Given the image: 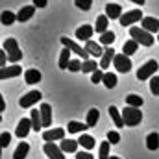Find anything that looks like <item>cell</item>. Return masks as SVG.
<instances>
[{
    "mask_svg": "<svg viewBox=\"0 0 159 159\" xmlns=\"http://www.w3.org/2000/svg\"><path fill=\"white\" fill-rule=\"evenodd\" d=\"M150 93L154 96H159V76H154L150 80Z\"/></svg>",
    "mask_w": 159,
    "mask_h": 159,
    "instance_id": "74e56055",
    "label": "cell"
},
{
    "mask_svg": "<svg viewBox=\"0 0 159 159\" xmlns=\"http://www.w3.org/2000/svg\"><path fill=\"white\" fill-rule=\"evenodd\" d=\"M39 111H41V119H43V128L50 126L52 124V107L48 104H41Z\"/></svg>",
    "mask_w": 159,
    "mask_h": 159,
    "instance_id": "ffe728a7",
    "label": "cell"
},
{
    "mask_svg": "<svg viewBox=\"0 0 159 159\" xmlns=\"http://www.w3.org/2000/svg\"><path fill=\"white\" fill-rule=\"evenodd\" d=\"M157 69H159V65H157V61H156V59L146 61V63L137 70V80H141V81H143V80H152Z\"/></svg>",
    "mask_w": 159,
    "mask_h": 159,
    "instance_id": "277c9868",
    "label": "cell"
},
{
    "mask_svg": "<svg viewBox=\"0 0 159 159\" xmlns=\"http://www.w3.org/2000/svg\"><path fill=\"white\" fill-rule=\"evenodd\" d=\"M4 109H6V104H4V100L0 98V111H4Z\"/></svg>",
    "mask_w": 159,
    "mask_h": 159,
    "instance_id": "7dc6e473",
    "label": "cell"
},
{
    "mask_svg": "<svg viewBox=\"0 0 159 159\" xmlns=\"http://www.w3.org/2000/svg\"><path fill=\"white\" fill-rule=\"evenodd\" d=\"M93 34H94V26H91V24H83V26H80L78 30H76V37L80 41H85V43L91 41Z\"/></svg>",
    "mask_w": 159,
    "mask_h": 159,
    "instance_id": "5bb4252c",
    "label": "cell"
},
{
    "mask_svg": "<svg viewBox=\"0 0 159 159\" xmlns=\"http://www.w3.org/2000/svg\"><path fill=\"white\" fill-rule=\"evenodd\" d=\"M157 41H159V34H157Z\"/></svg>",
    "mask_w": 159,
    "mask_h": 159,
    "instance_id": "681fc988",
    "label": "cell"
},
{
    "mask_svg": "<svg viewBox=\"0 0 159 159\" xmlns=\"http://www.w3.org/2000/svg\"><path fill=\"white\" fill-rule=\"evenodd\" d=\"M146 148H148V150H152V152L159 148V135L156 133V131H154V133H150V135L146 137Z\"/></svg>",
    "mask_w": 159,
    "mask_h": 159,
    "instance_id": "4dcf8cb0",
    "label": "cell"
},
{
    "mask_svg": "<svg viewBox=\"0 0 159 159\" xmlns=\"http://www.w3.org/2000/svg\"><path fill=\"white\" fill-rule=\"evenodd\" d=\"M19 74H22V67H19V65H11V67L0 69V80L15 78V76H19Z\"/></svg>",
    "mask_w": 159,
    "mask_h": 159,
    "instance_id": "2e32d148",
    "label": "cell"
},
{
    "mask_svg": "<svg viewBox=\"0 0 159 159\" xmlns=\"http://www.w3.org/2000/svg\"><path fill=\"white\" fill-rule=\"evenodd\" d=\"M24 81H26V83H30V85L39 83V81H41V72L37 70V69H28V70L24 72Z\"/></svg>",
    "mask_w": 159,
    "mask_h": 159,
    "instance_id": "44dd1931",
    "label": "cell"
},
{
    "mask_svg": "<svg viewBox=\"0 0 159 159\" xmlns=\"http://www.w3.org/2000/svg\"><path fill=\"white\" fill-rule=\"evenodd\" d=\"M107 89H113L115 85H117V76L113 74V72H106L104 74V81H102Z\"/></svg>",
    "mask_w": 159,
    "mask_h": 159,
    "instance_id": "e575fe53",
    "label": "cell"
},
{
    "mask_svg": "<svg viewBox=\"0 0 159 159\" xmlns=\"http://www.w3.org/2000/svg\"><path fill=\"white\" fill-rule=\"evenodd\" d=\"M107 20H109V19H107V15H100V17L96 19V24H94V32H96V34H100V35H102V34H106V32H107V24H109Z\"/></svg>",
    "mask_w": 159,
    "mask_h": 159,
    "instance_id": "603a6c76",
    "label": "cell"
},
{
    "mask_svg": "<svg viewBox=\"0 0 159 159\" xmlns=\"http://www.w3.org/2000/svg\"><path fill=\"white\" fill-rule=\"evenodd\" d=\"M83 48L87 50V54H89V56H94V57H100V59H102L104 50H106V48H102V46H100V43H96V41H89V43H85V46H83Z\"/></svg>",
    "mask_w": 159,
    "mask_h": 159,
    "instance_id": "4fadbf2b",
    "label": "cell"
},
{
    "mask_svg": "<svg viewBox=\"0 0 159 159\" xmlns=\"http://www.w3.org/2000/svg\"><path fill=\"white\" fill-rule=\"evenodd\" d=\"M91 6H93V2H91V0H76V7L83 9V11L91 9Z\"/></svg>",
    "mask_w": 159,
    "mask_h": 159,
    "instance_id": "7bdbcfd3",
    "label": "cell"
},
{
    "mask_svg": "<svg viewBox=\"0 0 159 159\" xmlns=\"http://www.w3.org/2000/svg\"><path fill=\"white\" fill-rule=\"evenodd\" d=\"M76 159H94V156L91 152H87V150H80L76 154Z\"/></svg>",
    "mask_w": 159,
    "mask_h": 159,
    "instance_id": "ee69618b",
    "label": "cell"
},
{
    "mask_svg": "<svg viewBox=\"0 0 159 159\" xmlns=\"http://www.w3.org/2000/svg\"><path fill=\"white\" fill-rule=\"evenodd\" d=\"M9 143H11V135H9L7 131H4V133L0 135V146H2V148H7Z\"/></svg>",
    "mask_w": 159,
    "mask_h": 159,
    "instance_id": "b9f144b4",
    "label": "cell"
},
{
    "mask_svg": "<svg viewBox=\"0 0 159 159\" xmlns=\"http://www.w3.org/2000/svg\"><path fill=\"white\" fill-rule=\"evenodd\" d=\"M107 111H109V117H111V120L115 122V126H117V128L126 126V124H124V119H122V111H119L115 106H109V109H107Z\"/></svg>",
    "mask_w": 159,
    "mask_h": 159,
    "instance_id": "7402d4cb",
    "label": "cell"
},
{
    "mask_svg": "<svg viewBox=\"0 0 159 159\" xmlns=\"http://www.w3.org/2000/svg\"><path fill=\"white\" fill-rule=\"evenodd\" d=\"M30 129H32V119H22L19 122L17 129H15V135H17L19 139H24V137L30 133Z\"/></svg>",
    "mask_w": 159,
    "mask_h": 159,
    "instance_id": "e0dca14e",
    "label": "cell"
},
{
    "mask_svg": "<svg viewBox=\"0 0 159 159\" xmlns=\"http://www.w3.org/2000/svg\"><path fill=\"white\" fill-rule=\"evenodd\" d=\"M113 67L119 70V72H124V74H128L129 70H131V59L126 56V54H117L115 56V59H113Z\"/></svg>",
    "mask_w": 159,
    "mask_h": 159,
    "instance_id": "52a82bcc",
    "label": "cell"
},
{
    "mask_svg": "<svg viewBox=\"0 0 159 159\" xmlns=\"http://www.w3.org/2000/svg\"><path fill=\"white\" fill-rule=\"evenodd\" d=\"M104 74H106V72L98 69L96 72H93V74H91V81H93L94 85H96V83H100V81H104Z\"/></svg>",
    "mask_w": 159,
    "mask_h": 159,
    "instance_id": "ab89813d",
    "label": "cell"
},
{
    "mask_svg": "<svg viewBox=\"0 0 159 159\" xmlns=\"http://www.w3.org/2000/svg\"><path fill=\"white\" fill-rule=\"evenodd\" d=\"M98 119H100L98 109H96V107L89 109V113H87V126H89V128H94V126H96V122H98Z\"/></svg>",
    "mask_w": 159,
    "mask_h": 159,
    "instance_id": "1f68e13d",
    "label": "cell"
},
{
    "mask_svg": "<svg viewBox=\"0 0 159 159\" xmlns=\"http://www.w3.org/2000/svg\"><path fill=\"white\" fill-rule=\"evenodd\" d=\"M107 141L111 144H119L120 143V133L119 131H107Z\"/></svg>",
    "mask_w": 159,
    "mask_h": 159,
    "instance_id": "60d3db41",
    "label": "cell"
},
{
    "mask_svg": "<svg viewBox=\"0 0 159 159\" xmlns=\"http://www.w3.org/2000/svg\"><path fill=\"white\" fill-rule=\"evenodd\" d=\"M6 59H7V54L2 50V52H0V65H2V69L6 67Z\"/></svg>",
    "mask_w": 159,
    "mask_h": 159,
    "instance_id": "f6af8a7d",
    "label": "cell"
},
{
    "mask_svg": "<svg viewBox=\"0 0 159 159\" xmlns=\"http://www.w3.org/2000/svg\"><path fill=\"white\" fill-rule=\"evenodd\" d=\"M28 152H30V144H28V143H20V144L17 146L15 154H13V159H26Z\"/></svg>",
    "mask_w": 159,
    "mask_h": 159,
    "instance_id": "83f0119b",
    "label": "cell"
},
{
    "mask_svg": "<svg viewBox=\"0 0 159 159\" xmlns=\"http://www.w3.org/2000/svg\"><path fill=\"white\" fill-rule=\"evenodd\" d=\"M109 159H120V157H117V156H111V157H109Z\"/></svg>",
    "mask_w": 159,
    "mask_h": 159,
    "instance_id": "c3c4849f",
    "label": "cell"
},
{
    "mask_svg": "<svg viewBox=\"0 0 159 159\" xmlns=\"http://www.w3.org/2000/svg\"><path fill=\"white\" fill-rule=\"evenodd\" d=\"M46 4H48L46 0H34V6H35V7H44Z\"/></svg>",
    "mask_w": 159,
    "mask_h": 159,
    "instance_id": "bcb514c9",
    "label": "cell"
},
{
    "mask_svg": "<svg viewBox=\"0 0 159 159\" xmlns=\"http://www.w3.org/2000/svg\"><path fill=\"white\" fill-rule=\"evenodd\" d=\"M4 52L7 54V59L11 63H19L22 59V52L19 48V43H17V39H13V37L4 41Z\"/></svg>",
    "mask_w": 159,
    "mask_h": 159,
    "instance_id": "6da1fadb",
    "label": "cell"
},
{
    "mask_svg": "<svg viewBox=\"0 0 159 159\" xmlns=\"http://www.w3.org/2000/svg\"><path fill=\"white\" fill-rule=\"evenodd\" d=\"M141 28L146 30V32L152 34V35H154L156 32L159 34V20L156 19V17H144L143 22H141Z\"/></svg>",
    "mask_w": 159,
    "mask_h": 159,
    "instance_id": "7c38bea8",
    "label": "cell"
},
{
    "mask_svg": "<svg viewBox=\"0 0 159 159\" xmlns=\"http://www.w3.org/2000/svg\"><path fill=\"white\" fill-rule=\"evenodd\" d=\"M122 119H124V124H126V126H137V124H141V120H143V111L137 109V107L126 106V107L122 109Z\"/></svg>",
    "mask_w": 159,
    "mask_h": 159,
    "instance_id": "7a4b0ae2",
    "label": "cell"
},
{
    "mask_svg": "<svg viewBox=\"0 0 159 159\" xmlns=\"http://www.w3.org/2000/svg\"><path fill=\"white\" fill-rule=\"evenodd\" d=\"M43 139H44L46 143H52V141H63V139H65V129H63V128L46 129V131H43Z\"/></svg>",
    "mask_w": 159,
    "mask_h": 159,
    "instance_id": "9c48e42d",
    "label": "cell"
},
{
    "mask_svg": "<svg viewBox=\"0 0 159 159\" xmlns=\"http://www.w3.org/2000/svg\"><path fill=\"white\" fill-rule=\"evenodd\" d=\"M43 150H44V154H46L48 159H65L63 150H61L59 146H56L54 143H46V144L43 146Z\"/></svg>",
    "mask_w": 159,
    "mask_h": 159,
    "instance_id": "30bf717a",
    "label": "cell"
},
{
    "mask_svg": "<svg viewBox=\"0 0 159 159\" xmlns=\"http://www.w3.org/2000/svg\"><path fill=\"white\" fill-rule=\"evenodd\" d=\"M78 143H80V146H81V148H85V150H93V148L96 146V143H94V139H93L91 135H87V133H83V135H80Z\"/></svg>",
    "mask_w": 159,
    "mask_h": 159,
    "instance_id": "d4e9b609",
    "label": "cell"
},
{
    "mask_svg": "<svg viewBox=\"0 0 159 159\" xmlns=\"http://www.w3.org/2000/svg\"><path fill=\"white\" fill-rule=\"evenodd\" d=\"M129 35L133 37L135 43H141L143 46H152V44H154L152 34H148L146 30H143V28H139V26H131V28H129Z\"/></svg>",
    "mask_w": 159,
    "mask_h": 159,
    "instance_id": "3957f363",
    "label": "cell"
},
{
    "mask_svg": "<svg viewBox=\"0 0 159 159\" xmlns=\"http://www.w3.org/2000/svg\"><path fill=\"white\" fill-rule=\"evenodd\" d=\"M17 20V15L15 13H11V11H2V24L4 26H9V24H13Z\"/></svg>",
    "mask_w": 159,
    "mask_h": 159,
    "instance_id": "8d00e7d4",
    "label": "cell"
},
{
    "mask_svg": "<svg viewBox=\"0 0 159 159\" xmlns=\"http://www.w3.org/2000/svg\"><path fill=\"white\" fill-rule=\"evenodd\" d=\"M115 50H113V46H106V50H104V56H102V59H100V70H107L109 69V65H111V61L115 59Z\"/></svg>",
    "mask_w": 159,
    "mask_h": 159,
    "instance_id": "8fae6325",
    "label": "cell"
},
{
    "mask_svg": "<svg viewBox=\"0 0 159 159\" xmlns=\"http://www.w3.org/2000/svg\"><path fill=\"white\" fill-rule=\"evenodd\" d=\"M113 43H115V34H113V32H109V30H107L106 34H102V35H100V44L111 46Z\"/></svg>",
    "mask_w": 159,
    "mask_h": 159,
    "instance_id": "d590c367",
    "label": "cell"
},
{
    "mask_svg": "<svg viewBox=\"0 0 159 159\" xmlns=\"http://www.w3.org/2000/svg\"><path fill=\"white\" fill-rule=\"evenodd\" d=\"M30 119H32V129H34V131H41V128H43V119H41V111L34 109V111L30 113Z\"/></svg>",
    "mask_w": 159,
    "mask_h": 159,
    "instance_id": "484cf974",
    "label": "cell"
},
{
    "mask_svg": "<svg viewBox=\"0 0 159 159\" xmlns=\"http://www.w3.org/2000/svg\"><path fill=\"white\" fill-rule=\"evenodd\" d=\"M41 98H43V94H41L39 91H30V93H26V94L19 100V106H20V107H32L35 102H39Z\"/></svg>",
    "mask_w": 159,
    "mask_h": 159,
    "instance_id": "ba28073f",
    "label": "cell"
},
{
    "mask_svg": "<svg viewBox=\"0 0 159 159\" xmlns=\"http://www.w3.org/2000/svg\"><path fill=\"white\" fill-rule=\"evenodd\" d=\"M137 48H139V43H135L133 39H129V41L124 43V46H122V54H126V56L129 57V56H133V54L137 52Z\"/></svg>",
    "mask_w": 159,
    "mask_h": 159,
    "instance_id": "f1b7e54d",
    "label": "cell"
},
{
    "mask_svg": "<svg viewBox=\"0 0 159 159\" xmlns=\"http://www.w3.org/2000/svg\"><path fill=\"white\" fill-rule=\"evenodd\" d=\"M143 11L141 9H131V11H126L122 17H120V24L126 28V26H131L133 22H143Z\"/></svg>",
    "mask_w": 159,
    "mask_h": 159,
    "instance_id": "5b68a950",
    "label": "cell"
},
{
    "mask_svg": "<svg viewBox=\"0 0 159 159\" xmlns=\"http://www.w3.org/2000/svg\"><path fill=\"white\" fill-rule=\"evenodd\" d=\"M106 15H107V19H119L124 15L122 13V7H120L119 4H115V2H109V4H106Z\"/></svg>",
    "mask_w": 159,
    "mask_h": 159,
    "instance_id": "ac0fdd59",
    "label": "cell"
},
{
    "mask_svg": "<svg viewBox=\"0 0 159 159\" xmlns=\"http://www.w3.org/2000/svg\"><path fill=\"white\" fill-rule=\"evenodd\" d=\"M34 13H35V6H24L17 13V20L19 22H26V20H30L34 17Z\"/></svg>",
    "mask_w": 159,
    "mask_h": 159,
    "instance_id": "d6986e66",
    "label": "cell"
},
{
    "mask_svg": "<svg viewBox=\"0 0 159 159\" xmlns=\"http://www.w3.org/2000/svg\"><path fill=\"white\" fill-rule=\"evenodd\" d=\"M109 146H111V143L109 141H104L102 144H100V150H98V159H109Z\"/></svg>",
    "mask_w": 159,
    "mask_h": 159,
    "instance_id": "836d02e7",
    "label": "cell"
},
{
    "mask_svg": "<svg viewBox=\"0 0 159 159\" xmlns=\"http://www.w3.org/2000/svg\"><path fill=\"white\" fill-rule=\"evenodd\" d=\"M100 69V63H96L94 59H89V61H83V67H81V72H96Z\"/></svg>",
    "mask_w": 159,
    "mask_h": 159,
    "instance_id": "d6a6232c",
    "label": "cell"
},
{
    "mask_svg": "<svg viewBox=\"0 0 159 159\" xmlns=\"http://www.w3.org/2000/svg\"><path fill=\"white\" fill-rule=\"evenodd\" d=\"M143 104H144V100H143V96H139V94H128V96H126V106H129V107L141 109Z\"/></svg>",
    "mask_w": 159,
    "mask_h": 159,
    "instance_id": "4316f807",
    "label": "cell"
},
{
    "mask_svg": "<svg viewBox=\"0 0 159 159\" xmlns=\"http://www.w3.org/2000/svg\"><path fill=\"white\" fill-rule=\"evenodd\" d=\"M61 44H63L65 48H69L70 52L78 54L83 61H89V54H87V50H85V48H81L78 43H74L72 39H69V37H61Z\"/></svg>",
    "mask_w": 159,
    "mask_h": 159,
    "instance_id": "8992f818",
    "label": "cell"
},
{
    "mask_svg": "<svg viewBox=\"0 0 159 159\" xmlns=\"http://www.w3.org/2000/svg\"><path fill=\"white\" fill-rule=\"evenodd\" d=\"M72 59H70V50L69 48H63V52H61V56H59V69H69V63H70Z\"/></svg>",
    "mask_w": 159,
    "mask_h": 159,
    "instance_id": "f546056e",
    "label": "cell"
},
{
    "mask_svg": "<svg viewBox=\"0 0 159 159\" xmlns=\"http://www.w3.org/2000/svg\"><path fill=\"white\" fill-rule=\"evenodd\" d=\"M78 139H63L59 148L63 150V154H78Z\"/></svg>",
    "mask_w": 159,
    "mask_h": 159,
    "instance_id": "9a60e30c",
    "label": "cell"
},
{
    "mask_svg": "<svg viewBox=\"0 0 159 159\" xmlns=\"http://www.w3.org/2000/svg\"><path fill=\"white\" fill-rule=\"evenodd\" d=\"M87 128H89L87 124H81L78 120H70V122L67 124V131H69V133H81V135H83V131H85Z\"/></svg>",
    "mask_w": 159,
    "mask_h": 159,
    "instance_id": "cb8c5ba5",
    "label": "cell"
},
{
    "mask_svg": "<svg viewBox=\"0 0 159 159\" xmlns=\"http://www.w3.org/2000/svg\"><path fill=\"white\" fill-rule=\"evenodd\" d=\"M81 67H83V63H81L80 59H72V61L69 63V70H70V72H80Z\"/></svg>",
    "mask_w": 159,
    "mask_h": 159,
    "instance_id": "f35d334b",
    "label": "cell"
}]
</instances>
